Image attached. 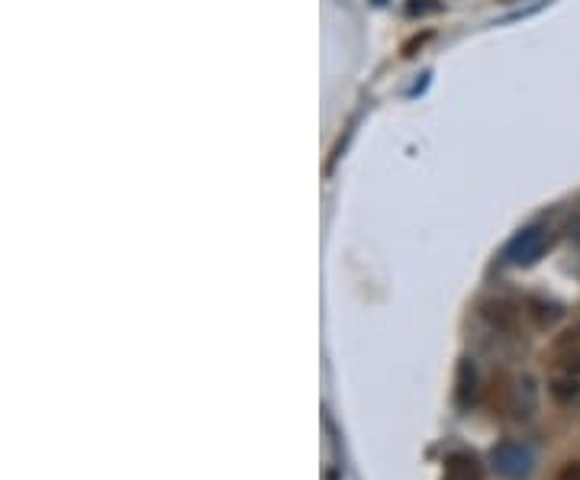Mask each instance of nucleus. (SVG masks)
<instances>
[{
	"label": "nucleus",
	"instance_id": "obj_4",
	"mask_svg": "<svg viewBox=\"0 0 580 480\" xmlns=\"http://www.w3.org/2000/svg\"><path fill=\"white\" fill-rule=\"evenodd\" d=\"M551 358L558 368H577L580 365V326L564 329L551 345Z\"/></svg>",
	"mask_w": 580,
	"mask_h": 480
},
{
	"label": "nucleus",
	"instance_id": "obj_1",
	"mask_svg": "<svg viewBox=\"0 0 580 480\" xmlns=\"http://www.w3.org/2000/svg\"><path fill=\"white\" fill-rule=\"evenodd\" d=\"M548 242H551L548 229L532 226V229L519 232V236L513 239V245L506 249V258H510V265H535V261L545 255Z\"/></svg>",
	"mask_w": 580,
	"mask_h": 480
},
{
	"label": "nucleus",
	"instance_id": "obj_2",
	"mask_svg": "<svg viewBox=\"0 0 580 480\" xmlns=\"http://www.w3.org/2000/svg\"><path fill=\"white\" fill-rule=\"evenodd\" d=\"M493 461H497V471L503 477H510V480H522V477H529L532 471V455L526 452L522 445H500L497 452H493Z\"/></svg>",
	"mask_w": 580,
	"mask_h": 480
},
{
	"label": "nucleus",
	"instance_id": "obj_7",
	"mask_svg": "<svg viewBox=\"0 0 580 480\" xmlns=\"http://www.w3.org/2000/svg\"><path fill=\"white\" fill-rule=\"evenodd\" d=\"M558 480H580V461H571V464H564Z\"/></svg>",
	"mask_w": 580,
	"mask_h": 480
},
{
	"label": "nucleus",
	"instance_id": "obj_6",
	"mask_svg": "<svg viewBox=\"0 0 580 480\" xmlns=\"http://www.w3.org/2000/svg\"><path fill=\"white\" fill-rule=\"evenodd\" d=\"M471 400H474V368L468 365V361H461V368H458V403L471 406Z\"/></svg>",
	"mask_w": 580,
	"mask_h": 480
},
{
	"label": "nucleus",
	"instance_id": "obj_3",
	"mask_svg": "<svg viewBox=\"0 0 580 480\" xmlns=\"http://www.w3.org/2000/svg\"><path fill=\"white\" fill-rule=\"evenodd\" d=\"M551 397H555L561 406L580 410V365L577 368H561L555 377H551Z\"/></svg>",
	"mask_w": 580,
	"mask_h": 480
},
{
	"label": "nucleus",
	"instance_id": "obj_5",
	"mask_svg": "<svg viewBox=\"0 0 580 480\" xmlns=\"http://www.w3.org/2000/svg\"><path fill=\"white\" fill-rule=\"evenodd\" d=\"M445 480H484L481 471V461L468 452H458L448 458V468H445Z\"/></svg>",
	"mask_w": 580,
	"mask_h": 480
}]
</instances>
